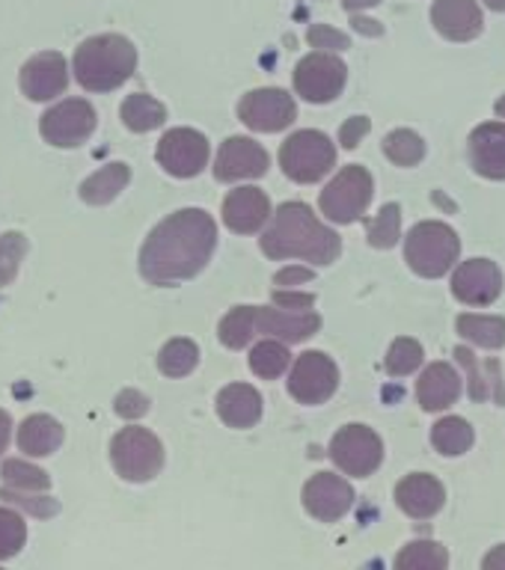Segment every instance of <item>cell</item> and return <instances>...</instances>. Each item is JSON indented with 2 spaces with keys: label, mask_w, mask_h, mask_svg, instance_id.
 Here are the masks:
<instances>
[{
  "label": "cell",
  "mask_w": 505,
  "mask_h": 570,
  "mask_svg": "<svg viewBox=\"0 0 505 570\" xmlns=\"http://www.w3.org/2000/svg\"><path fill=\"white\" fill-rule=\"evenodd\" d=\"M494 110H497V116H499V119H505V96L499 98L497 105H494Z\"/></svg>",
  "instance_id": "cell-51"
},
{
  "label": "cell",
  "mask_w": 505,
  "mask_h": 570,
  "mask_svg": "<svg viewBox=\"0 0 505 570\" xmlns=\"http://www.w3.org/2000/svg\"><path fill=\"white\" fill-rule=\"evenodd\" d=\"M217 247V223L203 208H182L149 232L140 249V274L152 285L194 279Z\"/></svg>",
  "instance_id": "cell-1"
},
{
  "label": "cell",
  "mask_w": 505,
  "mask_h": 570,
  "mask_svg": "<svg viewBox=\"0 0 505 570\" xmlns=\"http://www.w3.org/2000/svg\"><path fill=\"white\" fill-rule=\"evenodd\" d=\"M470 164L485 178H505V122H485L470 134Z\"/></svg>",
  "instance_id": "cell-22"
},
{
  "label": "cell",
  "mask_w": 505,
  "mask_h": 570,
  "mask_svg": "<svg viewBox=\"0 0 505 570\" xmlns=\"http://www.w3.org/2000/svg\"><path fill=\"white\" fill-rule=\"evenodd\" d=\"M449 552L435 541H414L396 556V570H446Z\"/></svg>",
  "instance_id": "cell-33"
},
{
  "label": "cell",
  "mask_w": 505,
  "mask_h": 570,
  "mask_svg": "<svg viewBox=\"0 0 505 570\" xmlns=\"http://www.w3.org/2000/svg\"><path fill=\"white\" fill-rule=\"evenodd\" d=\"M268 151L250 137H230L214 158V178L217 181H241L259 178L268 173Z\"/></svg>",
  "instance_id": "cell-17"
},
{
  "label": "cell",
  "mask_w": 505,
  "mask_h": 570,
  "mask_svg": "<svg viewBox=\"0 0 505 570\" xmlns=\"http://www.w3.org/2000/svg\"><path fill=\"white\" fill-rule=\"evenodd\" d=\"M372 190L375 181L369 176V169L360 167V164H351L342 173H337V178L321 190V214L328 220L339 223V226L360 220L369 203H372Z\"/></svg>",
  "instance_id": "cell-7"
},
{
  "label": "cell",
  "mask_w": 505,
  "mask_h": 570,
  "mask_svg": "<svg viewBox=\"0 0 505 570\" xmlns=\"http://www.w3.org/2000/svg\"><path fill=\"white\" fill-rule=\"evenodd\" d=\"M259 247L268 258H303L310 265L328 267L337 262L342 240L312 214L310 205L285 203L276 208Z\"/></svg>",
  "instance_id": "cell-2"
},
{
  "label": "cell",
  "mask_w": 505,
  "mask_h": 570,
  "mask_svg": "<svg viewBox=\"0 0 505 570\" xmlns=\"http://www.w3.org/2000/svg\"><path fill=\"white\" fill-rule=\"evenodd\" d=\"M321 327V318L312 309H259L256 333L271 338H280L285 345H298L315 336Z\"/></svg>",
  "instance_id": "cell-21"
},
{
  "label": "cell",
  "mask_w": 505,
  "mask_h": 570,
  "mask_svg": "<svg viewBox=\"0 0 505 570\" xmlns=\"http://www.w3.org/2000/svg\"><path fill=\"white\" fill-rule=\"evenodd\" d=\"M69 87V62L57 51H42L21 66V92L30 101H51Z\"/></svg>",
  "instance_id": "cell-15"
},
{
  "label": "cell",
  "mask_w": 505,
  "mask_h": 570,
  "mask_svg": "<svg viewBox=\"0 0 505 570\" xmlns=\"http://www.w3.org/2000/svg\"><path fill=\"white\" fill-rule=\"evenodd\" d=\"M155 158L169 176L194 178L208 164V140L194 128H173L161 137Z\"/></svg>",
  "instance_id": "cell-12"
},
{
  "label": "cell",
  "mask_w": 505,
  "mask_h": 570,
  "mask_svg": "<svg viewBox=\"0 0 505 570\" xmlns=\"http://www.w3.org/2000/svg\"><path fill=\"white\" fill-rule=\"evenodd\" d=\"M330 461L337 463L346 475L366 479L372 475L383 461L381 436L369 425H346L339 428L330 440Z\"/></svg>",
  "instance_id": "cell-8"
},
{
  "label": "cell",
  "mask_w": 505,
  "mask_h": 570,
  "mask_svg": "<svg viewBox=\"0 0 505 570\" xmlns=\"http://www.w3.org/2000/svg\"><path fill=\"white\" fill-rule=\"evenodd\" d=\"M217 416L230 428H253L262 419V395L250 383H230L217 395Z\"/></svg>",
  "instance_id": "cell-24"
},
{
  "label": "cell",
  "mask_w": 505,
  "mask_h": 570,
  "mask_svg": "<svg viewBox=\"0 0 505 570\" xmlns=\"http://www.w3.org/2000/svg\"><path fill=\"white\" fill-rule=\"evenodd\" d=\"M431 24L449 42H470L482 33L485 18H482V9L476 0H435Z\"/></svg>",
  "instance_id": "cell-18"
},
{
  "label": "cell",
  "mask_w": 505,
  "mask_h": 570,
  "mask_svg": "<svg viewBox=\"0 0 505 570\" xmlns=\"http://www.w3.org/2000/svg\"><path fill=\"white\" fill-rule=\"evenodd\" d=\"M453 294L467 306H491L503 294V271L491 258H470L455 271Z\"/></svg>",
  "instance_id": "cell-16"
},
{
  "label": "cell",
  "mask_w": 505,
  "mask_h": 570,
  "mask_svg": "<svg viewBox=\"0 0 505 570\" xmlns=\"http://www.w3.org/2000/svg\"><path fill=\"white\" fill-rule=\"evenodd\" d=\"M132 181V169L125 164H107L80 185V199L87 205H107L123 194Z\"/></svg>",
  "instance_id": "cell-27"
},
{
  "label": "cell",
  "mask_w": 505,
  "mask_h": 570,
  "mask_svg": "<svg viewBox=\"0 0 505 570\" xmlns=\"http://www.w3.org/2000/svg\"><path fill=\"white\" fill-rule=\"evenodd\" d=\"M274 303L276 306H283V309H312L315 306V294L307 292H283V288H276L274 292Z\"/></svg>",
  "instance_id": "cell-44"
},
{
  "label": "cell",
  "mask_w": 505,
  "mask_h": 570,
  "mask_svg": "<svg viewBox=\"0 0 505 570\" xmlns=\"http://www.w3.org/2000/svg\"><path fill=\"white\" fill-rule=\"evenodd\" d=\"M372 122L366 119V116H351L342 128H339V142L346 146V149H357V142L363 140L366 134H369Z\"/></svg>",
  "instance_id": "cell-43"
},
{
  "label": "cell",
  "mask_w": 505,
  "mask_h": 570,
  "mask_svg": "<svg viewBox=\"0 0 505 570\" xmlns=\"http://www.w3.org/2000/svg\"><path fill=\"white\" fill-rule=\"evenodd\" d=\"M346 78L348 66L330 51L310 53V57H303L294 66V89L310 105H328V101H333L346 89Z\"/></svg>",
  "instance_id": "cell-9"
},
{
  "label": "cell",
  "mask_w": 505,
  "mask_h": 570,
  "mask_svg": "<svg viewBox=\"0 0 505 570\" xmlns=\"http://www.w3.org/2000/svg\"><path fill=\"white\" fill-rule=\"evenodd\" d=\"M25 253L27 238L21 232H7V235L0 238V285H9L16 279Z\"/></svg>",
  "instance_id": "cell-40"
},
{
  "label": "cell",
  "mask_w": 505,
  "mask_h": 570,
  "mask_svg": "<svg viewBox=\"0 0 505 570\" xmlns=\"http://www.w3.org/2000/svg\"><path fill=\"white\" fill-rule=\"evenodd\" d=\"M71 69L87 92H110V89L123 87L134 75L137 48L119 33L89 36L87 42L78 45Z\"/></svg>",
  "instance_id": "cell-3"
},
{
  "label": "cell",
  "mask_w": 505,
  "mask_h": 570,
  "mask_svg": "<svg viewBox=\"0 0 505 570\" xmlns=\"http://www.w3.org/2000/svg\"><path fill=\"white\" fill-rule=\"evenodd\" d=\"M366 229H369V244H372V247H396L401 238V208L396 203L383 205L381 214L366 223Z\"/></svg>",
  "instance_id": "cell-36"
},
{
  "label": "cell",
  "mask_w": 505,
  "mask_h": 570,
  "mask_svg": "<svg viewBox=\"0 0 505 570\" xmlns=\"http://www.w3.org/2000/svg\"><path fill=\"white\" fill-rule=\"evenodd\" d=\"M455 363H462L470 374V399L473 401H488L491 399V383L503 390V381H499V372L497 374H485L482 372L479 360L473 356L470 347H455Z\"/></svg>",
  "instance_id": "cell-38"
},
{
  "label": "cell",
  "mask_w": 505,
  "mask_h": 570,
  "mask_svg": "<svg viewBox=\"0 0 505 570\" xmlns=\"http://www.w3.org/2000/svg\"><path fill=\"white\" fill-rule=\"evenodd\" d=\"M307 42H310L312 48H321V51L330 53H339L346 51V48H351V39H348L342 30H333V27L328 24H312L310 33H307Z\"/></svg>",
  "instance_id": "cell-41"
},
{
  "label": "cell",
  "mask_w": 505,
  "mask_h": 570,
  "mask_svg": "<svg viewBox=\"0 0 505 570\" xmlns=\"http://www.w3.org/2000/svg\"><path fill=\"white\" fill-rule=\"evenodd\" d=\"M196 363H200V347L191 338H169L167 345L161 347L158 368L167 377H185V374L194 372Z\"/></svg>",
  "instance_id": "cell-31"
},
{
  "label": "cell",
  "mask_w": 505,
  "mask_h": 570,
  "mask_svg": "<svg viewBox=\"0 0 505 570\" xmlns=\"http://www.w3.org/2000/svg\"><path fill=\"white\" fill-rule=\"evenodd\" d=\"M312 279V267H285L274 276V285H298V283H310Z\"/></svg>",
  "instance_id": "cell-45"
},
{
  "label": "cell",
  "mask_w": 505,
  "mask_h": 570,
  "mask_svg": "<svg viewBox=\"0 0 505 570\" xmlns=\"http://www.w3.org/2000/svg\"><path fill=\"white\" fill-rule=\"evenodd\" d=\"M383 155L399 164V167H417L419 160L426 158V142L417 131H408V128H399V131L387 134L383 140Z\"/></svg>",
  "instance_id": "cell-35"
},
{
  "label": "cell",
  "mask_w": 505,
  "mask_h": 570,
  "mask_svg": "<svg viewBox=\"0 0 505 570\" xmlns=\"http://www.w3.org/2000/svg\"><path fill=\"white\" fill-rule=\"evenodd\" d=\"M423 345H419L417 338H396L390 347V354H387V372L392 377H405V374L417 372L419 365H423Z\"/></svg>",
  "instance_id": "cell-37"
},
{
  "label": "cell",
  "mask_w": 505,
  "mask_h": 570,
  "mask_svg": "<svg viewBox=\"0 0 505 570\" xmlns=\"http://www.w3.org/2000/svg\"><path fill=\"white\" fill-rule=\"evenodd\" d=\"M458 333H462L467 342H476L479 347H505V318L499 315H473V312H464L458 318Z\"/></svg>",
  "instance_id": "cell-30"
},
{
  "label": "cell",
  "mask_w": 505,
  "mask_h": 570,
  "mask_svg": "<svg viewBox=\"0 0 505 570\" xmlns=\"http://www.w3.org/2000/svg\"><path fill=\"white\" fill-rule=\"evenodd\" d=\"M96 125V107L89 105L87 98H66L42 116L39 128H42L45 142H51L57 149H75L93 137Z\"/></svg>",
  "instance_id": "cell-10"
},
{
  "label": "cell",
  "mask_w": 505,
  "mask_h": 570,
  "mask_svg": "<svg viewBox=\"0 0 505 570\" xmlns=\"http://www.w3.org/2000/svg\"><path fill=\"white\" fill-rule=\"evenodd\" d=\"M110 461H114L116 475L143 484L155 479L164 466V445L146 428H123L110 443Z\"/></svg>",
  "instance_id": "cell-6"
},
{
  "label": "cell",
  "mask_w": 505,
  "mask_h": 570,
  "mask_svg": "<svg viewBox=\"0 0 505 570\" xmlns=\"http://www.w3.org/2000/svg\"><path fill=\"white\" fill-rule=\"evenodd\" d=\"M0 475H3V490H0L3 499L39 497V493H48V488H51L48 472L27 461H7Z\"/></svg>",
  "instance_id": "cell-26"
},
{
  "label": "cell",
  "mask_w": 505,
  "mask_h": 570,
  "mask_svg": "<svg viewBox=\"0 0 505 570\" xmlns=\"http://www.w3.org/2000/svg\"><path fill=\"white\" fill-rule=\"evenodd\" d=\"M482 568H485V570H505V543H503V547H494V550L485 556Z\"/></svg>",
  "instance_id": "cell-47"
},
{
  "label": "cell",
  "mask_w": 505,
  "mask_h": 570,
  "mask_svg": "<svg viewBox=\"0 0 505 570\" xmlns=\"http://www.w3.org/2000/svg\"><path fill=\"white\" fill-rule=\"evenodd\" d=\"M458 392H462V374L455 372V365L449 363H431L417 383V399L428 413H437V410L455 404Z\"/></svg>",
  "instance_id": "cell-23"
},
{
  "label": "cell",
  "mask_w": 505,
  "mask_h": 570,
  "mask_svg": "<svg viewBox=\"0 0 505 570\" xmlns=\"http://www.w3.org/2000/svg\"><path fill=\"white\" fill-rule=\"evenodd\" d=\"M256 312L259 306H235V309L221 321L217 327V336L226 347L232 351H241V347L250 345V338L256 336Z\"/></svg>",
  "instance_id": "cell-32"
},
{
  "label": "cell",
  "mask_w": 505,
  "mask_h": 570,
  "mask_svg": "<svg viewBox=\"0 0 505 570\" xmlns=\"http://www.w3.org/2000/svg\"><path fill=\"white\" fill-rule=\"evenodd\" d=\"M239 116L253 131L276 134L294 122L298 107H294V98L283 89H253L241 98Z\"/></svg>",
  "instance_id": "cell-13"
},
{
  "label": "cell",
  "mask_w": 505,
  "mask_h": 570,
  "mask_svg": "<svg viewBox=\"0 0 505 570\" xmlns=\"http://www.w3.org/2000/svg\"><path fill=\"white\" fill-rule=\"evenodd\" d=\"M289 395L301 404H324L337 392L339 368L328 354L321 351H307L298 356L292 374H289Z\"/></svg>",
  "instance_id": "cell-11"
},
{
  "label": "cell",
  "mask_w": 505,
  "mask_h": 570,
  "mask_svg": "<svg viewBox=\"0 0 505 570\" xmlns=\"http://www.w3.org/2000/svg\"><path fill=\"white\" fill-rule=\"evenodd\" d=\"M289 360H292V354H289V347H285V342H280V338H274V342H262V345H256L250 351V368H253V374H259V377H265V381L280 377V374L289 368Z\"/></svg>",
  "instance_id": "cell-34"
},
{
  "label": "cell",
  "mask_w": 505,
  "mask_h": 570,
  "mask_svg": "<svg viewBox=\"0 0 505 570\" xmlns=\"http://www.w3.org/2000/svg\"><path fill=\"white\" fill-rule=\"evenodd\" d=\"M119 116H123V122L128 131L146 134L167 122V107L161 105L158 98L146 96V92H134V96H128L123 101Z\"/></svg>",
  "instance_id": "cell-28"
},
{
  "label": "cell",
  "mask_w": 505,
  "mask_h": 570,
  "mask_svg": "<svg viewBox=\"0 0 505 570\" xmlns=\"http://www.w3.org/2000/svg\"><path fill=\"white\" fill-rule=\"evenodd\" d=\"M473 440H476V434H473L470 422L462 416H446L431 428V443L446 458H458V454L470 452Z\"/></svg>",
  "instance_id": "cell-29"
},
{
  "label": "cell",
  "mask_w": 505,
  "mask_h": 570,
  "mask_svg": "<svg viewBox=\"0 0 505 570\" xmlns=\"http://www.w3.org/2000/svg\"><path fill=\"white\" fill-rule=\"evenodd\" d=\"M351 24H355V30H360V33L366 36H381L383 33V27L378 24V21H372V18H363V16H357L351 18Z\"/></svg>",
  "instance_id": "cell-46"
},
{
  "label": "cell",
  "mask_w": 505,
  "mask_h": 570,
  "mask_svg": "<svg viewBox=\"0 0 505 570\" xmlns=\"http://www.w3.org/2000/svg\"><path fill=\"white\" fill-rule=\"evenodd\" d=\"M280 167L298 185H312L337 167V146L328 134L321 131H294L280 146Z\"/></svg>",
  "instance_id": "cell-5"
},
{
  "label": "cell",
  "mask_w": 505,
  "mask_h": 570,
  "mask_svg": "<svg viewBox=\"0 0 505 570\" xmlns=\"http://www.w3.org/2000/svg\"><path fill=\"white\" fill-rule=\"evenodd\" d=\"M271 217V199L259 187H239L223 199V223L239 235H253Z\"/></svg>",
  "instance_id": "cell-19"
},
{
  "label": "cell",
  "mask_w": 505,
  "mask_h": 570,
  "mask_svg": "<svg viewBox=\"0 0 505 570\" xmlns=\"http://www.w3.org/2000/svg\"><path fill=\"white\" fill-rule=\"evenodd\" d=\"M485 7H491L494 12H505V0H485Z\"/></svg>",
  "instance_id": "cell-50"
},
{
  "label": "cell",
  "mask_w": 505,
  "mask_h": 570,
  "mask_svg": "<svg viewBox=\"0 0 505 570\" xmlns=\"http://www.w3.org/2000/svg\"><path fill=\"white\" fill-rule=\"evenodd\" d=\"M458 253H462V240L446 223H417L405 238V262L414 274L426 276V279L449 274L458 262Z\"/></svg>",
  "instance_id": "cell-4"
},
{
  "label": "cell",
  "mask_w": 505,
  "mask_h": 570,
  "mask_svg": "<svg viewBox=\"0 0 505 570\" xmlns=\"http://www.w3.org/2000/svg\"><path fill=\"white\" fill-rule=\"evenodd\" d=\"M149 410V399L137 390H123L116 395V413L123 419H140Z\"/></svg>",
  "instance_id": "cell-42"
},
{
  "label": "cell",
  "mask_w": 505,
  "mask_h": 570,
  "mask_svg": "<svg viewBox=\"0 0 505 570\" xmlns=\"http://www.w3.org/2000/svg\"><path fill=\"white\" fill-rule=\"evenodd\" d=\"M9 440H12V419L7 410H0V454L7 452Z\"/></svg>",
  "instance_id": "cell-48"
},
{
  "label": "cell",
  "mask_w": 505,
  "mask_h": 570,
  "mask_svg": "<svg viewBox=\"0 0 505 570\" xmlns=\"http://www.w3.org/2000/svg\"><path fill=\"white\" fill-rule=\"evenodd\" d=\"M381 0H342V7L348 9V12H357V9H369V7H378Z\"/></svg>",
  "instance_id": "cell-49"
},
{
  "label": "cell",
  "mask_w": 505,
  "mask_h": 570,
  "mask_svg": "<svg viewBox=\"0 0 505 570\" xmlns=\"http://www.w3.org/2000/svg\"><path fill=\"white\" fill-rule=\"evenodd\" d=\"M27 541V525L18 511L12 508H0V561L12 559L21 552Z\"/></svg>",
  "instance_id": "cell-39"
},
{
  "label": "cell",
  "mask_w": 505,
  "mask_h": 570,
  "mask_svg": "<svg viewBox=\"0 0 505 570\" xmlns=\"http://www.w3.org/2000/svg\"><path fill=\"white\" fill-rule=\"evenodd\" d=\"M62 445V425L48 413H33L18 428V449L27 458H48Z\"/></svg>",
  "instance_id": "cell-25"
},
{
  "label": "cell",
  "mask_w": 505,
  "mask_h": 570,
  "mask_svg": "<svg viewBox=\"0 0 505 570\" xmlns=\"http://www.w3.org/2000/svg\"><path fill=\"white\" fill-rule=\"evenodd\" d=\"M355 505V490L337 472H319L303 484V508L321 523H337Z\"/></svg>",
  "instance_id": "cell-14"
},
{
  "label": "cell",
  "mask_w": 505,
  "mask_h": 570,
  "mask_svg": "<svg viewBox=\"0 0 505 570\" xmlns=\"http://www.w3.org/2000/svg\"><path fill=\"white\" fill-rule=\"evenodd\" d=\"M396 502L414 520H428L444 508L446 488L428 472H414L396 484Z\"/></svg>",
  "instance_id": "cell-20"
}]
</instances>
